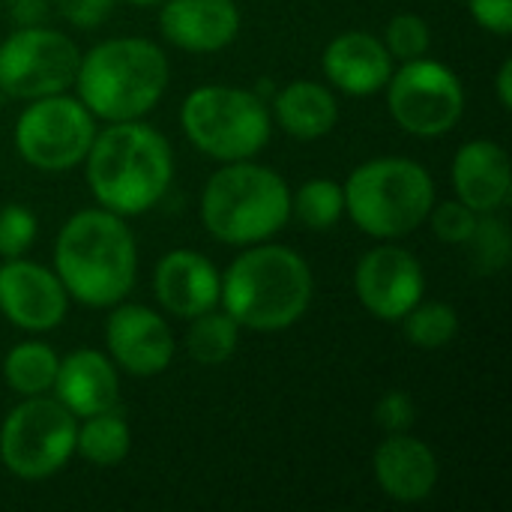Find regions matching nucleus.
Returning a JSON list of instances; mask_svg holds the SVG:
<instances>
[{"mask_svg": "<svg viewBox=\"0 0 512 512\" xmlns=\"http://www.w3.org/2000/svg\"><path fill=\"white\" fill-rule=\"evenodd\" d=\"M54 273L69 300L111 309L129 297L138 276V243L123 216L105 207L72 213L54 243Z\"/></svg>", "mask_w": 512, "mask_h": 512, "instance_id": "nucleus-1", "label": "nucleus"}, {"mask_svg": "<svg viewBox=\"0 0 512 512\" xmlns=\"http://www.w3.org/2000/svg\"><path fill=\"white\" fill-rule=\"evenodd\" d=\"M81 165L99 207L123 219L153 210L174 177L168 138L144 120H120L96 129Z\"/></svg>", "mask_w": 512, "mask_h": 512, "instance_id": "nucleus-2", "label": "nucleus"}, {"mask_svg": "<svg viewBox=\"0 0 512 512\" xmlns=\"http://www.w3.org/2000/svg\"><path fill=\"white\" fill-rule=\"evenodd\" d=\"M315 276L309 261L279 243L246 246L222 273L219 306L255 333H282L294 327L312 303Z\"/></svg>", "mask_w": 512, "mask_h": 512, "instance_id": "nucleus-3", "label": "nucleus"}, {"mask_svg": "<svg viewBox=\"0 0 512 512\" xmlns=\"http://www.w3.org/2000/svg\"><path fill=\"white\" fill-rule=\"evenodd\" d=\"M171 66L165 51L141 36H117L81 54L75 96L96 120H144L168 90Z\"/></svg>", "mask_w": 512, "mask_h": 512, "instance_id": "nucleus-4", "label": "nucleus"}, {"mask_svg": "<svg viewBox=\"0 0 512 512\" xmlns=\"http://www.w3.org/2000/svg\"><path fill=\"white\" fill-rule=\"evenodd\" d=\"M291 219L285 177L255 159L222 162L201 192V222L213 240L255 246L279 234Z\"/></svg>", "mask_w": 512, "mask_h": 512, "instance_id": "nucleus-5", "label": "nucleus"}, {"mask_svg": "<svg viewBox=\"0 0 512 512\" xmlns=\"http://www.w3.org/2000/svg\"><path fill=\"white\" fill-rule=\"evenodd\" d=\"M345 213L375 240H399L426 225L435 204L432 174L405 156H378L351 171L342 186Z\"/></svg>", "mask_w": 512, "mask_h": 512, "instance_id": "nucleus-6", "label": "nucleus"}, {"mask_svg": "<svg viewBox=\"0 0 512 512\" xmlns=\"http://www.w3.org/2000/svg\"><path fill=\"white\" fill-rule=\"evenodd\" d=\"M180 126L195 150L216 162L255 159L273 132L267 99L231 84L195 87L180 105Z\"/></svg>", "mask_w": 512, "mask_h": 512, "instance_id": "nucleus-7", "label": "nucleus"}, {"mask_svg": "<svg viewBox=\"0 0 512 512\" xmlns=\"http://www.w3.org/2000/svg\"><path fill=\"white\" fill-rule=\"evenodd\" d=\"M78 417L54 396H24L0 423V462L18 480H48L75 456Z\"/></svg>", "mask_w": 512, "mask_h": 512, "instance_id": "nucleus-8", "label": "nucleus"}, {"mask_svg": "<svg viewBox=\"0 0 512 512\" xmlns=\"http://www.w3.org/2000/svg\"><path fill=\"white\" fill-rule=\"evenodd\" d=\"M96 138V117L78 96L51 93L30 99L15 120V150L39 171L78 168Z\"/></svg>", "mask_w": 512, "mask_h": 512, "instance_id": "nucleus-9", "label": "nucleus"}, {"mask_svg": "<svg viewBox=\"0 0 512 512\" xmlns=\"http://www.w3.org/2000/svg\"><path fill=\"white\" fill-rule=\"evenodd\" d=\"M390 117L417 138H441L453 132L465 114V87L459 75L429 57L405 60L387 81Z\"/></svg>", "mask_w": 512, "mask_h": 512, "instance_id": "nucleus-10", "label": "nucleus"}, {"mask_svg": "<svg viewBox=\"0 0 512 512\" xmlns=\"http://www.w3.org/2000/svg\"><path fill=\"white\" fill-rule=\"evenodd\" d=\"M81 63L78 45L45 24L18 27L0 39V93L12 99H39L66 93Z\"/></svg>", "mask_w": 512, "mask_h": 512, "instance_id": "nucleus-11", "label": "nucleus"}, {"mask_svg": "<svg viewBox=\"0 0 512 512\" xmlns=\"http://www.w3.org/2000/svg\"><path fill=\"white\" fill-rule=\"evenodd\" d=\"M360 306L378 321H402L426 294V273L414 252L384 240L369 249L354 270Z\"/></svg>", "mask_w": 512, "mask_h": 512, "instance_id": "nucleus-12", "label": "nucleus"}, {"mask_svg": "<svg viewBox=\"0 0 512 512\" xmlns=\"http://www.w3.org/2000/svg\"><path fill=\"white\" fill-rule=\"evenodd\" d=\"M111 309L114 312L105 321V348L111 363L132 378L162 375L177 354L171 324L150 306L120 300Z\"/></svg>", "mask_w": 512, "mask_h": 512, "instance_id": "nucleus-13", "label": "nucleus"}, {"mask_svg": "<svg viewBox=\"0 0 512 512\" xmlns=\"http://www.w3.org/2000/svg\"><path fill=\"white\" fill-rule=\"evenodd\" d=\"M69 294L54 270L21 258L0 264V312L24 333H48L63 324Z\"/></svg>", "mask_w": 512, "mask_h": 512, "instance_id": "nucleus-14", "label": "nucleus"}, {"mask_svg": "<svg viewBox=\"0 0 512 512\" xmlns=\"http://www.w3.org/2000/svg\"><path fill=\"white\" fill-rule=\"evenodd\" d=\"M153 291L159 306L174 318H195L219 306L222 273L210 258L192 249H174L159 258L153 273Z\"/></svg>", "mask_w": 512, "mask_h": 512, "instance_id": "nucleus-15", "label": "nucleus"}, {"mask_svg": "<svg viewBox=\"0 0 512 512\" xmlns=\"http://www.w3.org/2000/svg\"><path fill=\"white\" fill-rule=\"evenodd\" d=\"M159 30L180 51L213 54L237 39L240 9L234 0H162Z\"/></svg>", "mask_w": 512, "mask_h": 512, "instance_id": "nucleus-16", "label": "nucleus"}, {"mask_svg": "<svg viewBox=\"0 0 512 512\" xmlns=\"http://www.w3.org/2000/svg\"><path fill=\"white\" fill-rule=\"evenodd\" d=\"M372 471L381 492L399 504H420L432 498L441 480V462L435 450L411 432L387 435V441H381L375 450Z\"/></svg>", "mask_w": 512, "mask_h": 512, "instance_id": "nucleus-17", "label": "nucleus"}, {"mask_svg": "<svg viewBox=\"0 0 512 512\" xmlns=\"http://www.w3.org/2000/svg\"><path fill=\"white\" fill-rule=\"evenodd\" d=\"M393 57L387 45L366 30H345L324 48L321 66L327 81L348 96H372L387 87L393 75Z\"/></svg>", "mask_w": 512, "mask_h": 512, "instance_id": "nucleus-18", "label": "nucleus"}, {"mask_svg": "<svg viewBox=\"0 0 512 512\" xmlns=\"http://www.w3.org/2000/svg\"><path fill=\"white\" fill-rule=\"evenodd\" d=\"M51 393L78 420L111 411L117 408V399H120L117 366L111 363L105 351H96V348L72 351L60 360Z\"/></svg>", "mask_w": 512, "mask_h": 512, "instance_id": "nucleus-19", "label": "nucleus"}, {"mask_svg": "<svg viewBox=\"0 0 512 512\" xmlns=\"http://www.w3.org/2000/svg\"><path fill=\"white\" fill-rule=\"evenodd\" d=\"M453 189L456 198L477 213L504 210L512 192L507 150L489 138L462 144L453 159Z\"/></svg>", "mask_w": 512, "mask_h": 512, "instance_id": "nucleus-20", "label": "nucleus"}, {"mask_svg": "<svg viewBox=\"0 0 512 512\" xmlns=\"http://www.w3.org/2000/svg\"><path fill=\"white\" fill-rule=\"evenodd\" d=\"M273 117L279 129L297 141H315L339 123V102L330 87L297 78L273 96Z\"/></svg>", "mask_w": 512, "mask_h": 512, "instance_id": "nucleus-21", "label": "nucleus"}, {"mask_svg": "<svg viewBox=\"0 0 512 512\" xmlns=\"http://www.w3.org/2000/svg\"><path fill=\"white\" fill-rule=\"evenodd\" d=\"M132 450V429L120 408L81 417L75 432V453L96 465V468H114L120 465Z\"/></svg>", "mask_w": 512, "mask_h": 512, "instance_id": "nucleus-22", "label": "nucleus"}, {"mask_svg": "<svg viewBox=\"0 0 512 512\" xmlns=\"http://www.w3.org/2000/svg\"><path fill=\"white\" fill-rule=\"evenodd\" d=\"M60 357L48 342H18L3 360V381L12 393L24 396H45L54 387Z\"/></svg>", "mask_w": 512, "mask_h": 512, "instance_id": "nucleus-23", "label": "nucleus"}, {"mask_svg": "<svg viewBox=\"0 0 512 512\" xmlns=\"http://www.w3.org/2000/svg\"><path fill=\"white\" fill-rule=\"evenodd\" d=\"M240 324L225 309H210L189 318L186 330V351L198 366H222L237 354L240 345Z\"/></svg>", "mask_w": 512, "mask_h": 512, "instance_id": "nucleus-24", "label": "nucleus"}, {"mask_svg": "<svg viewBox=\"0 0 512 512\" xmlns=\"http://www.w3.org/2000/svg\"><path fill=\"white\" fill-rule=\"evenodd\" d=\"M291 216H297L309 231H330L345 216V192L342 183L330 177L306 180L297 192H291Z\"/></svg>", "mask_w": 512, "mask_h": 512, "instance_id": "nucleus-25", "label": "nucleus"}, {"mask_svg": "<svg viewBox=\"0 0 512 512\" xmlns=\"http://www.w3.org/2000/svg\"><path fill=\"white\" fill-rule=\"evenodd\" d=\"M405 339L420 351H441L459 333V312L441 300H420L402 318Z\"/></svg>", "mask_w": 512, "mask_h": 512, "instance_id": "nucleus-26", "label": "nucleus"}, {"mask_svg": "<svg viewBox=\"0 0 512 512\" xmlns=\"http://www.w3.org/2000/svg\"><path fill=\"white\" fill-rule=\"evenodd\" d=\"M465 246H471V261H474L477 273H483V276L501 273L510 264L512 249L507 219L498 216V213H480L477 228H474V234L468 237Z\"/></svg>", "mask_w": 512, "mask_h": 512, "instance_id": "nucleus-27", "label": "nucleus"}, {"mask_svg": "<svg viewBox=\"0 0 512 512\" xmlns=\"http://www.w3.org/2000/svg\"><path fill=\"white\" fill-rule=\"evenodd\" d=\"M390 51L393 60L405 63V60H417V57H426L429 48H432V30L429 24L414 15V12H402V15H393L384 27V39H381Z\"/></svg>", "mask_w": 512, "mask_h": 512, "instance_id": "nucleus-28", "label": "nucleus"}, {"mask_svg": "<svg viewBox=\"0 0 512 512\" xmlns=\"http://www.w3.org/2000/svg\"><path fill=\"white\" fill-rule=\"evenodd\" d=\"M477 219H480V213L471 210L468 204H462L459 198H453V201H438L435 198V204H432V210L426 216V222L432 225V234L438 240L450 243V246H465L468 237L477 228Z\"/></svg>", "mask_w": 512, "mask_h": 512, "instance_id": "nucleus-29", "label": "nucleus"}, {"mask_svg": "<svg viewBox=\"0 0 512 512\" xmlns=\"http://www.w3.org/2000/svg\"><path fill=\"white\" fill-rule=\"evenodd\" d=\"M36 216L24 204L0 207V258H21L36 240Z\"/></svg>", "mask_w": 512, "mask_h": 512, "instance_id": "nucleus-30", "label": "nucleus"}, {"mask_svg": "<svg viewBox=\"0 0 512 512\" xmlns=\"http://www.w3.org/2000/svg\"><path fill=\"white\" fill-rule=\"evenodd\" d=\"M375 423L378 429H384L387 435H402L411 432V426L417 423V405L405 390H390L381 396V402L375 405Z\"/></svg>", "mask_w": 512, "mask_h": 512, "instance_id": "nucleus-31", "label": "nucleus"}, {"mask_svg": "<svg viewBox=\"0 0 512 512\" xmlns=\"http://www.w3.org/2000/svg\"><path fill=\"white\" fill-rule=\"evenodd\" d=\"M54 3H57L60 15H63L72 27H78V30H93V27H99V24L111 15V9H114L117 0H54Z\"/></svg>", "mask_w": 512, "mask_h": 512, "instance_id": "nucleus-32", "label": "nucleus"}, {"mask_svg": "<svg viewBox=\"0 0 512 512\" xmlns=\"http://www.w3.org/2000/svg\"><path fill=\"white\" fill-rule=\"evenodd\" d=\"M468 12L483 30L495 36L512 33V0H468Z\"/></svg>", "mask_w": 512, "mask_h": 512, "instance_id": "nucleus-33", "label": "nucleus"}, {"mask_svg": "<svg viewBox=\"0 0 512 512\" xmlns=\"http://www.w3.org/2000/svg\"><path fill=\"white\" fill-rule=\"evenodd\" d=\"M9 15L18 21V27L42 24L48 15V0H9Z\"/></svg>", "mask_w": 512, "mask_h": 512, "instance_id": "nucleus-34", "label": "nucleus"}, {"mask_svg": "<svg viewBox=\"0 0 512 512\" xmlns=\"http://www.w3.org/2000/svg\"><path fill=\"white\" fill-rule=\"evenodd\" d=\"M495 90H498V102L501 108L512 105V60H504L498 75H495Z\"/></svg>", "mask_w": 512, "mask_h": 512, "instance_id": "nucleus-35", "label": "nucleus"}, {"mask_svg": "<svg viewBox=\"0 0 512 512\" xmlns=\"http://www.w3.org/2000/svg\"><path fill=\"white\" fill-rule=\"evenodd\" d=\"M126 3H132V6H141V9H150V6H159L162 0H126Z\"/></svg>", "mask_w": 512, "mask_h": 512, "instance_id": "nucleus-36", "label": "nucleus"}]
</instances>
